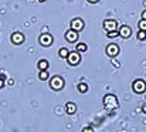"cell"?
<instances>
[{
    "label": "cell",
    "mask_w": 146,
    "mask_h": 132,
    "mask_svg": "<svg viewBox=\"0 0 146 132\" xmlns=\"http://www.w3.org/2000/svg\"><path fill=\"white\" fill-rule=\"evenodd\" d=\"M38 78H40L41 81H46V80H48V73H47V71H40V75H38Z\"/></svg>",
    "instance_id": "17"
},
{
    "label": "cell",
    "mask_w": 146,
    "mask_h": 132,
    "mask_svg": "<svg viewBox=\"0 0 146 132\" xmlns=\"http://www.w3.org/2000/svg\"><path fill=\"white\" fill-rule=\"evenodd\" d=\"M106 36H108V39H115V37L119 36V31L118 30L116 31H109V33H106Z\"/></svg>",
    "instance_id": "19"
},
{
    "label": "cell",
    "mask_w": 146,
    "mask_h": 132,
    "mask_svg": "<svg viewBox=\"0 0 146 132\" xmlns=\"http://www.w3.org/2000/svg\"><path fill=\"white\" fill-rule=\"evenodd\" d=\"M84 29V21L82 19H72L71 20V30H75V31H80Z\"/></svg>",
    "instance_id": "7"
},
{
    "label": "cell",
    "mask_w": 146,
    "mask_h": 132,
    "mask_svg": "<svg viewBox=\"0 0 146 132\" xmlns=\"http://www.w3.org/2000/svg\"><path fill=\"white\" fill-rule=\"evenodd\" d=\"M40 44H41V45H44V47L51 45V44H52V36L48 34V33L41 34V36H40Z\"/></svg>",
    "instance_id": "8"
},
{
    "label": "cell",
    "mask_w": 146,
    "mask_h": 132,
    "mask_svg": "<svg viewBox=\"0 0 146 132\" xmlns=\"http://www.w3.org/2000/svg\"><path fill=\"white\" fill-rule=\"evenodd\" d=\"M11 41L14 44H23L24 43V36H23L21 33L16 31V33H13V36H11Z\"/></svg>",
    "instance_id": "11"
},
{
    "label": "cell",
    "mask_w": 146,
    "mask_h": 132,
    "mask_svg": "<svg viewBox=\"0 0 146 132\" xmlns=\"http://www.w3.org/2000/svg\"><path fill=\"white\" fill-rule=\"evenodd\" d=\"M142 20H146V10H143V13H142Z\"/></svg>",
    "instance_id": "23"
},
{
    "label": "cell",
    "mask_w": 146,
    "mask_h": 132,
    "mask_svg": "<svg viewBox=\"0 0 146 132\" xmlns=\"http://www.w3.org/2000/svg\"><path fill=\"white\" fill-rule=\"evenodd\" d=\"M105 53H106V55H108V57L113 58V57H116V55L119 54V47H118L116 44L112 43V44H109V45H106Z\"/></svg>",
    "instance_id": "3"
},
{
    "label": "cell",
    "mask_w": 146,
    "mask_h": 132,
    "mask_svg": "<svg viewBox=\"0 0 146 132\" xmlns=\"http://www.w3.org/2000/svg\"><path fill=\"white\" fill-rule=\"evenodd\" d=\"M142 109H143V112H145V114H146V102H145V104H143V105H142Z\"/></svg>",
    "instance_id": "24"
},
{
    "label": "cell",
    "mask_w": 146,
    "mask_h": 132,
    "mask_svg": "<svg viewBox=\"0 0 146 132\" xmlns=\"http://www.w3.org/2000/svg\"><path fill=\"white\" fill-rule=\"evenodd\" d=\"M112 64H113V65H115V67H119V63H118V61H116V60H113V61H112Z\"/></svg>",
    "instance_id": "22"
},
{
    "label": "cell",
    "mask_w": 146,
    "mask_h": 132,
    "mask_svg": "<svg viewBox=\"0 0 146 132\" xmlns=\"http://www.w3.org/2000/svg\"><path fill=\"white\" fill-rule=\"evenodd\" d=\"M104 105H105V108L106 109H116L118 107H119V102H118V99H116V97L115 95H112V94H108V95H105L104 97Z\"/></svg>",
    "instance_id": "1"
},
{
    "label": "cell",
    "mask_w": 146,
    "mask_h": 132,
    "mask_svg": "<svg viewBox=\"0 0 146 132\" xmlns=\"http://www.w3.org/2000/svg\"><path fill=\"white\" fill-rule=\"evenodd\" d=\"M133 91H135L136 94H143L146 91V83L143 80H136V81L133 83Z\"/></svg>",
    "instance_id": "4"
},
{
    "label": "cell",
    "mask_w": 146,
    "mask_h": 132,
    "mask_svg": "<svg viewBox=\"0 0 146 132\" xmlns=\"http://www.w3.org/2000/svg\"><path fill=\"white\" fill-rule=\"evenodd\" d=\"M82 132H94V129H92L91 127H85V128L82 129Z\"/></svg>",
    "instance_id": "21"
},
{
    "label": "cell",
    "mask_w": 146,
    "mask_h": 132,
    "mask_svg": "<svg viewBox=\"0 0 146 132\" xmlns=\"http://www.w3.org/2000/svg\"><path fill=\"white\" fill-rule=\"evenodd\" d=\"M90 3H97V1H99V0H88Z\"/></svg>",
    "instance_id": "25"
},
{
    "label": "cell",
    "mask_w": 146,
    "mask_h": 132,
    "mask_svg": "<svg viewBox=\"0 0 146 132\" xmlns=\"http://www.w3.org/2000/svg\"><path fill=\"white\" fill-rule=\"evenodd\" d=\"M58 54H60V57L61 58H68V55H70V51L67 50V48H60V51H58Z\"/></svg>",
    "instance_id": "14"
},
{
    "label": "cell",
    "mask_w": 146,
    "mask_h": 132,
    "mask_svg": "<svg viewBox=\"0 0 146 132\" xmlns=\"http://www.w3.org/2000/svg\"><path fill=\"white\" fill-rule=\"evenodd\" d=\"M131 34H132V30H131L129 26H122V27L119 29V36H121V37H123V39H129Z\"/></svg>",
    "instance_id": "10"
},
{
    "label": "cell",
    "mask_w": 146,
    "mask_h": 132,
    "mask_svg": "<svg viewBox=\"0 0 146 132\" xmlns=\"http://www.w3.org/2000/svg\"><path fill=\"white\" fill-rule=\"evenodd\" d=\"M65 109H67L68 114H74V112L77 111V105H75L74 102H67V104H65Z\"/></svg>",
    "instance_id": "12"
},
{
    "label": "cell",
    "mask_w": 146,
    "mask_h": 132,
    "mask_svg": "<svg viewBox=\"0 0 146 132\" xmlns=\"http://www.w3.org/2000/svg\"><path fill=\"white\" fill-rule=\"evenodd\" d=\"M78 91H80V92H82V94H85V92L88 91V85H87V84H84V83L78 84Z\"/></svg>",
    "instance_id": "16"
},
{
    "label": "cell",
    "mask_w": 146,
    "mask_h": 132,
    "mask_svg": "<svg viewBox=\"0 0 146 132\" xmlns=\"http://www.w3.org/2000/svg\"><path fill=\"white\" fill-rule=\"evenodd\" d=\"M116 21L115 20H109V19H106L105 21H104V30H106V33H109V31H116Z\"/></svg>",
    "instance_id": "6"
},
{
    "label": "cell",
    "mask_w": 146,
    "mask_h": 132,
    "mask_svg": "<svg viewBox=\"0 0 146 132\" xmlns=\"http://www.w3.org/2000/svg\"><path fill=\"white\" fill-rule=\"evenodd\" d=\"M145 6H146V1H145Z\"/></svg>",
    "instance_id": "27"
},
{
    "label": "cell",
    "mask_w": 146,
    "mask_h": 132,
    "mask_svg": "<svg viewBox=\"0 0 146 132\" xmlns=\"http://www.w3.org/2000/svg\"><path fill=\"white\" fill-rule=\"evenodd\" d=\"M38 68H40V71H47V68H48V61H47V60H40V61H38Z\"/></svg>",
    "instance_id": "13"
},
{
    "label": "cell",
    "mask_w": 146,
    "mask_h": 132,
    "mask_svg": "<svg viewBox=\"0 0 146 132\" xmlns=\"http://www.w3.org/2000/svg\"><path fill=\"white\" fill-rule=\"evenodd\" d=\"M138 27H139V30L146 31V20H141V21L138 23Z\"/></svg>",
    "instance_id": "18"
},
{
    "label": "cell",
    "mask_w": 146,
    "mask_h": 132,
    "mask_svg": "<svg viewBox=\"0 0 146 132\" xmlns=\"http://www.w3.org/2000/svg\"><path fill=\"white\" fill-rule=\"evenodd\" d=\"M68 63H70V65H78L80 64V61H81V57H80V53L78 51H72V53H70V55H68Z\"/></svg>",
    "instance_id": "5"
},
{
    "label": "cell",
    "mask_w": 146,
    "mask_h": 132,
    "mask_svg": "<svg viewBox=\"0 0 146 132\" xmlns=\"http://www.w3.org/2000/svg\"><path fill=\"white\" fill-rule=\"evenodd\" d=\"M40 1H41V3H43V1H47V0H40Z\"/></svg>",
    "instance_id": "26"
},
{
    "label": "cell",
    "mask_w": 146,
    "mask_h": 132,
    "mask_svg": "<svg viewBox=\"0 0 146 132\" xmlns=\"http://www.w3.org/2000/svg\"><path fill=\"white\" fill-rule=\"evenodd\" d=\"M75 51H78V53H84V51H87V45H85L84 43L77 44V47H75Z\"/></svg>",
    "instance_id": "15"
},
{
    "label": "cell",
    "mask_w": 146,
    "mask_h": 132,
    "mask_svg": "<svg viewBox=\"0 0 146 132\" xmlns=\"http://www.w3.org/2000/svg\"><path fill=\"white\" fill-rule=\"evenodd\" d=\"M50 87L52 88V89H55V91H58V89H61V88L64 87V80H62L61 77L55 75V77L51 78V81H50Z\"/></svg>",
    "instance_id": "2"
},
{
    "label": "cell",
    "mask_w": 146,
    "mask_h": 132,
    "mask_svg": "<svg viewBox=\"0 0 146 132\" xmlns=\"http://www.w3.org/2000/svg\"><path fill=\"white\" fill-rule=\"evenodd\" d=\"M138 40H146V31L139 30V33H138Z\"/></svg>",
    "instance_id": "20"
},
{
    "label": "cell",
    "mask_w": 146,
    "mask_h": 132,
    "mask_svg": "<svg viewBox=\"0 0 146 132\" xmlns=\"http://www.w3.org/2000/svg\"><path fill=\"white\" fill-rule=\"evenodd\" d=\"M65 39H67L68 43H75L77 39H78V31H75V30H68V31L65 33Z\"/></svg>",
    "instance_id": "9"
}]
</instances>
